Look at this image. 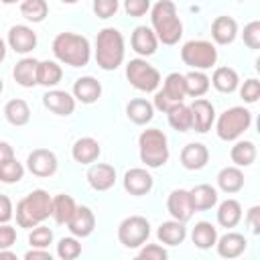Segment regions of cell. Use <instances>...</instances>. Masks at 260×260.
Instances as JSON below:
<instances>
[{
	"instance_id": "6da1fadb",
	"label": "cell",
	"mask_w": 260,
	"mask_h": 260,
	"mask_svg": "<svg viewBox=\"0 0 260 260\" xmlns=\"http://www.w3.org/2000/svg\"><path fill=\"white\" fill-rule=\"evenodd\" d=\"M150 28L154 30L158 43L162 45H177L183 37V22L179 18L177 6L173 0H158L150 6Z\"/></svg>"
},
{
	"instance_id": "7a4b0ae2",
	"label": "cell",
	"mask_w": 260,
	"mask_h": 260,
	"mask_svg": "<svg viewBox=\"0 0 260 260\" xmlns=\"http://www.w3.org/2000/svg\"><path fill=\"white\" fill-rule=\"evenodd\" d=\"M51 49H53L55 59L69 67H85L91 59V45L87 37L71 32V30L59 32L53 39Z\"/></svg>"
},
{
	"instance_id": "3957f363",
	"label": "cell",
	"mask_w": 260,
	"mask_h": 260,
	"mask_svg": "<svg viewBox=\"0 0 260 260\" xmlns=\"http://www.w3.org/2000/svg\"><path fill=\"white\" fill-rule=\"evenodd\" d=\"M51 203H53V195H49V191H45V189H35L28 195H24L16 203V211H14L18 228L30 230V228L43 223L45 219H49Z\"/></svg>"
},
{
	"instance_id": "277c9868",
	"label": "cell",
	"mask_w": 260,
	"mask_h": 260,
	"mask_svg": "<svg viewBox=\"0 0 260 260\" xmlns=\"http://www.w3.org/2000/svg\"><path fill=\"white\" fill-rule=\"evenodd\" d=\"M126 47L124 37L118 28L106 26L95 37V63L104 71H116L124 63Z\"/></svg>"
},
{
	"instance_id": "5b68a950",
	"label": "cell",
	"mask_w": 260,
	"mask_h": 260,
	"mask_svg": "<svg viewBox=\"0 0 260 260\" xmlns=\"http://www.w3.org/2000/svg\"><path fill=\"white\" fill-rule=\"evenodd\" d=\"M138 154L146 169H160L169 160V140L158 128H146L138 136Z\"/></svg>"
},
{
	"instance_id": "8992f818",
	"label": "cell",
	"mask_w": 260,
	"mask_h": 260,
	"mask_svg": "<svg viewBox=\"0 0 260 260\" xmlns=\"http://www.w3.org/2000/svg\"><path fill=\"white\" fill-rule=\"evenodd\" d=\"M217 138L223 142H234L238 140L246 130L252 126V112L244 106H232L219 114V118L213 122Z\"/></svg>"
},
{
	"instance_id": "52a82bcc",
	"label": "cell",
	"mask_w": 260,
	"mask_h": 260,
	"mask_svg": "<svg viewBox=\"0 0 260 260\" xmlns=\"http://www.w3.org/2000/svg\"><path fill=\"white\" fill-rule=\"evenodd\" d=\"M181 61L197 71H207L217 63V49L211 41L193 39L181 47Z\"/></svg>"
},
{
	"instance_id": "ba28073f",
	"label": "cell",
	"mask_w": 260,
	"mask_h": 260,
	"mask_svg": "<svg viewBox=\"0 0 260 260\" xmlns=\"http://www.w3.org/2000/svg\"><path fill=\"white\" fill-rule=\"evenodd\" d=\"M126 79L134 89L152 93L160 85V71L154 65H150L144 57H136L126 63Z\"/></svg>"
},
{
	"instance_id": "9c48e42d",
	"label": "cell",
	"mask_w": 260,
	"mask_h": 260,
	"mask_svg": "<svg viewBox=\"0 0 260 260\" xmlns=\"http://www.w3.org/2000/svg\"><path fill=\"white\" fill-rule=\"evenodd\" d=\"M150 238V221L142 215H128L118 225V242L128 248L136 250Z\"/></svg>"
},
{
	"instance_id": "30bf717a",
	"label": "cell",
	"mask_w": 260,
	"mask_h": 260,
	"mask_svg": "<svg viewBox=\"0 0 260 260\" xmlns=\"http://www.w3.org/2000/svg\"><path fill=\"white\" fill-rule=\"evenodd\" d=\"M57 167H59L57 154L53 150H49V148H35L26 156V169L35 177H41V179L53 177L57 173Z\"/></svg>"
},
{
	"instance_id": "8fae6325",
	"label": "cell",
	"mask_w": 260,
	"mask_h": 260,
	"mask_svg": "<svg viewBox=\"0 0 260 260\" xmlns=\"http://www.w3.org/2000/svg\"><path fill=\"white\" fill-rule=\"evenodd\" d=\"M122 185H124L126 193H130L132 197H142V195H148L152 191L154 179H152V175L146 169L134 167V169H128L124 173Z\"/></svg>"
},
{
	"instance_id": "7c38bea8",
	"label": "cell",
	"mask_w": 260,
	"mask_h": 260,
	"mask_svg": "<svg viewBox=\"0 0 260 260\" xmlns=\"http://www.w3.org/2000/svg\"><path fill=\"white\" fill-rule=\"evenodd\" d=\"M191 110V118H193V126L191 130L199 132V134H205L211 130L213 122H215V108L209 100L205 98H195L193 104L189 106Z\"/></svg>"
},
{
	"instance_id": "4fadbf2b",
	"label": "cell",
	"mask_w": 260,
	"mask_h": 260,
	"mask_svg": "<svg viewBox=\"0 0 260 260\" xmlns=\"http://www.w3.org/2000/svg\"><path fill=\"white\" fill-rule=\"evenodd\" d=\"M6 45L18 55H28L37 47V32L26 24H14L8 30Z\"/></svg>"
},
{
	"instance_id": "5bb4252c",
	"label": "cell",
	"mask_w": 260,
	"mask_h": 260,
	"mask_svg": "<svg viewBox=\"0 0 260 260\" xmlns=\"http://www.w3.org/2000/svg\"><path fill=\"white\" fill-rule=\"evenodd\" d=\"M167 211L171 213L173 219H179V221L187 223L195 213L189 189H173L169 193V199H167Z\"/></svg>"
},
{
	"instance_id": "9a60e30c",
	"label": "cell",
	"mask_w": 260,
	"mask_h": 260,
	"mask_svg": "<svg viewBox=\"0 0 260 260\" xmlns=\"http://www.w3.org/2000/svg\"><path fill=\"white\" fill-rule=\"evenodd\" d=\"M130 47H132V51L138 55V57H150V55H154L156 53V49H158V39H156V35H154V30L150 28V26H146V24H140V26H136L134 30H132V35H130Z\"/></svg>"
},
{
	"instance_id": "2e32d148",
	"label": "cell",
	"mask_w": 260,
	"mask_h": 260,
	"mask_svg": "<svg viewBox=\"0 0 260 260\" xmlns=\"http://www.w3.org/2000/svg\"><path fill=\"white\" fill-rule=\"evenodd\" d=\"M43 106L57 114V116H71L75 112V98L73 93L65 91V89H47L43 95Z\"/></svg>"
},
{
	"instance_id": "e0dca14e",
	"label": "cell",
	"mask_w": 260,
	"mask_h": 260,
	"mask_svg": "<svg viewBox=\"0 0 260 260\" xmlns=\"http://www.w3.org/2000/svg\"><path fill=\"white\" fill-rule=\"evenodd\" d=\"M85 179L93 191H108L116 185V169L108 162H91Z\"/></svg>"
},
{
	"instance_id": "ac0fdd59",
	"label": "cell",
	"mask_w": 260,
	"mask_h": 260,
	"mask_svg": "<svg viewBox=\"0 0 260 260\" xmlns=\"http://www.w3.org/2000/svg\"><path fill=\"white\" fill-rule=\"evenodd\" d=\"M65 225L71 232V236H75V238H87L95 230V213L87 205H77L75 211H73V215H71V219Z\"/></svg>"
},
{
	"instance_id": "d6986e66",
	"label": "cell",
	"mask_w": 260,
	"mask_h": 260,
	"mask_svg": "<svg viewBox=\"0 0 260 260\" xmlns=\"http://www.w3.org/2000/svg\"><path fill=\"white\" fill-rule=\"evenodd\" d=\"M248 248V240L244 234H238V232H225L223 236H217V242H215V250L221 258H238L246 252Z\"/></svg>"
},
{
	"instance_id": "ffe728a7",
	"label": "cell",
	"mask_w": 260,
	"mask_h": 260,
	"mask_svg": "<svg viewBox=\"0 0 260 260\" xmlns=\"http://www.w3.org/2000/svg\"><path fill=\"white\" fill-rule=\"evenodd\" d=\"M71 93H73L75 102H81V104L89 106V104H95L100 100V95H102V83L95 77H91V75H81V77L75 79Z\"/></svg>"
},
{
	"instance_id": "44dd1931",
	"label": "cell",
	"mask_w": 260,
	"mask_h": 260,
	"mask_svg": "<svg viewBox=\"0 0 260 260\" xmlns=\"http://www.w3.org/2000/svg\"><path fill=\"white\" fill-rule=\"evenodd\" d=\"M238 37V22L236 18L228 16V14H221V16H215L213 22H211V39L215 45H232Z\"/></svg>"
},
{
	"instance_id": "7402d4cb",
	"label": "cell",
	"mask_w": 260,
	"mask_h": 260,
	"mask_svg": "<svg viewBox=\"0 0 260 260\" xmlns=\"http://www.w3.org/2000/svg\"><path fill=\"white\" fill-rule=\"evenodd\" d=\"M179 158L187 171H201L209 162V148L203 142H189L183 146Z\"/></svg>"
},
{
	"instance_id": "603a6c76",
	"label": "cell",
	"mask_w": 260,
	"mask_h": 260,
	"mask_svg": "<svg viewBox=\"0 0 260 260\" xmlns=\"http://www.w3.org/2000/svg\"><path fill=\"white\" fill-rule=\"evenodd\" d=\"M100 154H102V146H100V142H98L95 138H91V136L77 138V140L73 142V146H71V156H73V160L79 162V165H87V167H89L91 162L98 160Z\"/></svg>"
},
{
	"instance_id": "cb8c5ba5",
	"label": "cell",
	"mask_w": 260,
	"mask_h": 260,
	"mask_svg": "<svg viewBox=\"0 0 260 260\" xmlns=\"http://www.w3.org/2000/svg\"><path fill=\"white\" fill-rule=\"evenodd\" d=\"M156 238L165 246H181L185 242V238H187V228L179 219H169V221H162L158 225Z\"/></svg>"
},
{
	"instance_id": "d4e9b609",
	"label": "cell",
	"mask_w": 260,
	"mask_h": 260,
	"mask_svg": "<svg viewBox=\"0 0 260 260\" xmlns=\"http://www.w3.org/2000/svg\"><path fill=\"white\" fill-rule=\"evenodd\" d=\"M61 79H63V69H61L59 61H53V59L39 61V65H37V85L53 89L61 83Z\"/></svg>"
},
{
	"instance_id": "484cf974",
	"label": "cell",
	"mask_w": 260,
	"mask_h": 260,
	"mask_svg": "<svg viewBox=\"0 0 260 260\" xmlns=\"http://www.w3.org/2000/svg\"><path fill=\"white\" fill-rule=\"evenodd\" d=\"M215 181H217V189L223 191V193H228V195H234V193H238V191L244 189V173L236 165L223 167L217 173Z\"/></svg>"
},
{
	"instance_id": "4316f807",
	"label": "cell",
	"mask_w": 260,
	"mask_h": 260,
	"mask_svg": "<svg viewBox=\"0 0 260 260\" xmlns=\"http://www.w3.org/2000/svg\"><path fill=\"white\" fill-rule=\"evenodd\" d=\"M189 195H191V203H193V209L195 211H207L211 207L217 205V189L213 185H207V183H201V185H195L193 189H189Z\"/></svg>"
},
{
	"instance_id": "83f0119b",
	"label": "cell",
	"mask_w": 260,
	"mask_h": 260,
	"mask_svg": "<svg viewBox=\"0 0 260 260\" xmlns=\"http://www.w3.org/2000/svg\"><path fill=\"white\" fill-rule=\"evenodd\" d=\"M126 116L132 124L144 126L154 118V106H152V102H148L144 98H134L126 104Z\"/></svg>"
},
{
	"instance_id": "f1b7e54d",
	"label": "cell",
	"mask_w": 260,
	"mask_h": 260,
	"mask_svg": "<svg viewBox=\"0 0 260 260\" xmlns=\"http://www.w3.org/2000/svg\"><path fill=\"white\" fill-rule=\"evenodd\" d=\"M215 217H217V223L225 230H232L236 228L240 221H242V205L238 199H225L217 205V211H215Z\"/></svg>"
},
{
	"instance_id": "f546056e",
	"label": "cell",
	"mask_w": 260,
	"mask_h": 260,
	"mask_svg": "<svg viewBox=\"0 0 260 260\" xmlns=\"http://www.w3.org/2000/svg\"><path fill=\"white\" fill-rule=\"evenodd\" d=\"M37 65L39 61L35 57H22L14 69H12V77L20 87H35L37 85Z\"/></svg>"
},
{
	"instance_id": "4dcf8cb0",
	"label": "cell",
	"mask_w": 260,
	"mask_h": 260,
	"mask_svg": "<svg viewBox=\"0 0 260 260\" xmlns=\"http://www.w3.org/2000/svg\"><path fill=\"white\" fill-rule=\"evenodd\" d=\"M211 85L219 91V93H234L240 85V75L236 69L223 65V67H215L213 75H211Z\"/></svg>"
},
{
	"instance_id": "1f68e13d",
	"label": "cell",
	"mask_w": 260,
	"mask_h": 260,
	"mask_svg": "<svg viewBox=\"0 0 260 260\" xmlns=\"http://www.w3.org/2000/svg\"><path fill=\"white\" fill-rule=\"evenodd\" d=\"M167 120H169V126L177 132H189L191 126H193V118H191V110L187 104L183 102H177L173 104L167 112Z\"/></svg>"
},
{
	"instance_id": "d6a6232c",
	"label": "cell",
	"mask_w": 260,
	"mask_h": 260,
	"mask_svg": "<svg viewBox=\"0 0 260 260\" xmlns=\"http://www.w3.org/2000/svg\"><path fill=\"white\" fill-rule=\"evenodd\" d=\"M191 242L199 250H209L217 242V228L211 221H197L191 230Z\"/></svg>"
},
{
	"instance_id": "836d02e7",
	"label": "cell",
	"mask_w": 260,
	"mask_h": 260,
	"mask_svg": "<svg viewBox=\"0 0 260 260\" xmlns=\"http://www.w3.org/2000/svg\"><path fill=\"white\" fill-rule=\"evenodd\" d=\"M256 154H258V150H256V144L252 142V140H234V146H232V150H230V158H232V162L236 165V167H250V165H254V160H256Z\"/></svg>"
},
{
	"instance_id": "e575fe53",
	"label": "cell",
	"mask_w": 260,
	"mask_h": 260,
	"mask_svg": "<svg viewBox=\"0 0 260 260\" xmlns=\"http://www.w3.org/2000/svg\"><path fill=\"white\" fill-rule=\"evenodd\" d=\"M75 207H77V203H75V199H73L71 195L59 193V195L53 197V203H51V217H53L59 225H65V223L71 219Z\"/></svg>"
},
{
	"instance_id": "d590c367",
	"label": "cell",
	"mask_w": 260,
	"mask_h": 260,
	"mask_svg": "<svg viewBox=\"0 0 260 260\" xmlns=\"http://www.w3.org/2000/svg\"><path fill=\"white\" fill-rule=\"evenodd\" d=\"M4 118L8 120V124L12 126H26L30 122V108L24 100L14 98L8 100L4 106Z\"/></svg>"
},
{
	"instance_id": "8d00e7d4",
	"label": "cell",
	"mask_w": 260,
	"mask_h": 260,
	"mask_svg": "<svg viewBox=\"0 0 260 260\" xmlns=\"http://www.w3.org/2000/svg\"><path fill=\"white\" fill-rule=\"evenodd\" d=\"M209 77L205 71H197V69H191L189 73H185V93L191 95L193 100L195 98H203L207 91H209Z\"/></svg>"
},
{
	"instance_id": "74e56055",
	"label": "cell",
	"mask_w": 260,
	"mask_h": 260,
	"mask_svg": "<svg viewBox=\"0 0 260 260\" xmlns=\"http://www.w3.org/2000/svg\"><path fill=\"white\" fill-rule=\"evenodd\" d=\"M162 93H165L173 104L183 102V100L187 98V93H185V75L179 73V71L169 73V75L165 77V81H162Z\"/></svg>"
},
{
	"instance_id": "f35d334b",
	"label": "cell",
	"mask_w": 260,
	"mask_h": 260,
	"mask_svg": "<svg viewBox=\"0 0 260 260\" xmlns=\"http://www.w3.org/2000/svg\"><path fill=\"white\" fill-rule=\"evenodd\" d=\"M20 16L32 24L43 22L49 16V4L47 0H22L20 2Z\"/></svg>"
},
{
	"instance_id": "ab89813d",
	"label": "cell",
	"mask_w": 260,
	"mask_h": 260,
	"mask_svg": "<svg viewBox=\"0 0 260 260\" xmlns=\"http://www.w3.org/2000/svg\"><path fill=\"white\" fill-rule=\"evenodd\" d=\"M22 177H24V167H22V162L16 160V156H12V158L0 162V183L14 185V183H18Z\"/></svg>"
},
{
	"instance_id": "60d3db41",
	"label": "cell",
	"mask_w": 260,
	"mask_h": 260,
	"mask_svg": "<svg viewBox=\"0 0 260 260\" xmlns=\"http://www.w3.org/2000/svg\"><path fill=\"white\" fill-rule=\"evenodd\" d=\"M81 254V242L75 236H65L57 242V256L61 260H75Z\"/></svg>"
},
{
	"instance_id": "b9f144b4",
	"label": "cell",
	"mask_w": 260,
	"mask_h": 260,
	"mask_svg": "<svg viewBox=\"0 0 260 260\" xmlns=\"http://www.w3.org/2000/svg\"><path fill=\"white\" fill-rule=\"evenodd\" d=\"M28 244H30V248H49L53 244V230L43 223L30 228Z\"/></svg>"
},
{
	"instance_id": "7bdbcfd3",
	"label": "cell",
	"mask_w": 260,
	"mask_h": 260,
	"mask_svg": "<svg viewBox=\"0 0 260 260\" xmlns=\"http://www.w3.org/2000/svg\"><path fill=\"white\" fill-rule=\"evenodd\" d=\"M242 41L248 49H260V20H250L242 30Z\"/></svg>"
},
{
	"instance_id": "ee69618b",
	"label": "cell",
	"mask_w": 260,
	"mask_h": 260,
	"mask_svg": "<svg viewBox=\"0 0 260 260\" xmlns=\"http://www.w3.org/2000/svg\"><path fill=\"white\" fill-rule=\"evenodd\" d=\"M240 87V98L244 100V104H256L258 98H260V81L256 77H250L246 79Z\"/></svg>"
},
{
	"instance_id": "f6af8a7d",
	"label": "cell",
	"mask_w": 260,
	"mask_h": 260,
	"mask_svg": "<svg viewBox=\"0 0 260 260\" xmlns=\"http://www.w3.org/2000/svg\"><path fill=\"white\" fill-rule=\"evenodd\" d=\"M93 14L102 20H108L112 16H116L118 8H120V2L118 0H93Z\"/></svg>"
},
{
	"instance_id": "bcb514c9",
	"label": "cell",
	"mask_w": 260,
	"mask_h": 260,
	"mask_svg": "<svg viewBox=\"0 0 260 260\" xmlns=\"http://www.w3.org/2000/svg\"><path fill=\"white\" fill-rule=\"evenodd\" d=\"M152 2L150 0H124V12L130 18H140L146 12H150Z\"/></svg>"
},
{
	"instance_id": "7dc6e473",
	"label": "cell",
	"mask_w": 260,
	"mask_h": 260,
	"mask_svg": "<svg viewBox=\"0 0 260 260\" xmlns=\"http://www.w3.org/2000/svg\"><path fill=\"white\" fill-rule=\"evenodd\" d=\"M169 252L160 244H142L138 250V258L142 260H167Z\"/></svg>"
},
{
	"instance_id": "c3c4849f",
	"label": "cell",
	"mask_w": 260,
	"mask_h": 260,
	"mask_svg": "<svg viewBox=\"0 0 260 260\" xmlns=\"http://www.w3.org/2000/svg\"><path fill=\"white\" fill-rule=\"evenodd\" d=\"M246 225H248L250 234H254V236L260 234V205H252L246 211Z\"/></svg>"
},
{
	"instance_id": "681fc988",
	"label": "cell",
	"mask_w": 260,
	"mask_h": 260,
	"mask_svg": "<svg viewBox=\"0 0 260 260\" xmlns=\"http://www.w3.org/2000/svg\"><path fill=\"white\" fill-rule=\"evenodd\" d=\"M16 242V230L10 223H0V250L10 248Z\"/></svg>"
},
{
	"instance_id": "f907efd6",
	"label": "cell",
	"mask_w": 260,
	"mask_h": 260,
	"mask_svg": "<svg viewBox=\"0 0 260 260\" xmlns=\"http://www.w3.org/2000/svg\"><path fill=\"white\" fill-rule=\"evenodd\" d=\"M14 217V205L8 195L0 193V223H8Z\"/></svg>"
},
{
	"instance_id": "816d5d0a",
	"label": "cell",
	"mask_w": 260,
	"mask_h": 260,
	"mask_svg": "<svg viewBox=\"0 0 260 260\" xmlns=\"http://www.w3.org/2000/svg\"><path fill=\"white\" fill-rule=\"evenodd\" d=\"M24 260H53V254L47 248H30L24 252Z\"/></svg>"
},
{
	"instance_id": "f5cc1de1",
	"label": "cell",
	"mask_w": 260,
	"mask_h": 260,
	"mask_svg": "<svg viewBox=\"0 0 260 260\" xmlns=\"http://www.w3.org/2000/svg\"><path fill=\"white\" fill-rule=\"evenodd\" d=\"M12 156H14V148H12V144L0 140V162L8 160V158H12Z\"/></svg>"
},
{
	"instance_id": "db71d44e",
	"label": "cell",
	"mask_w": 260,
	"mask_h": 260,
	"mask_svg": "<svg viewBox=\"0 0 260 260\" xmlns=\"http://www.w3.org/2000/svg\"><path fill=\"white\" fill-rule=\"evenodd\" d=\"M6 49H8V45H6V41L0 37V63L6 59Z\"/></svg>"
},
{
	"instance_id": "11a10c76",
	"label": "cell",
	"mask_w": 260,
	"mask_h": 260,
	"mask_svg": "<svg viewBox=\"0 0 260 260\" xmlns=\"http://www.w3.org/2000/svg\"><path fill=\"white\" fill-rule=\"evenodd\" d=\"M2 258H10V260H16V254L14 252H10L8 248H4V250H0V260Z\"/></svg>"
},
{
	"instance_id": "9f6ffc18",
	"label": "cell",
	"mask_w": 260,
	"mask_h": 260,
	"mask_svg": "<svg viewBox=\"0 0 260 260\" xmlns=\"http://www.w3.org/2000/svg\"><path fill=\"white\" fill-rule=\"evenodd\" d=\"M0 2H2V4H8V6H10V4H16V2H22V0H0Z\"/></svg>"
},
{
	"instance_id": "6f0895ef",
	"label": "cell",
	"mask_w": 260,
	"mask_h": 260,
	"mask_svg": "<svg viewBox=\"0 0 260 260\" xmlns=\"http://www.w3.org/2000/svg\"><path fill=\"white\" fill-rule=\"evenodd\" d=\"M61 2H63V4H77L79 0H61Z\"/></svg>"
},
{
	"instance_id": "680465c9",
	"label": "cell",
	"mask_w": 260,
	"mask_h": 260,
	"mask_svg": "<svg viewBox=\"0 0 260 260\" xmlns=\"http://www.w3.org/2000/svg\"><path fill=\"white\" fill-rule=\"evenodd\" d=\"M4 91V81H2V77H0V93Z\"/></svg>"
}]
</instances>
